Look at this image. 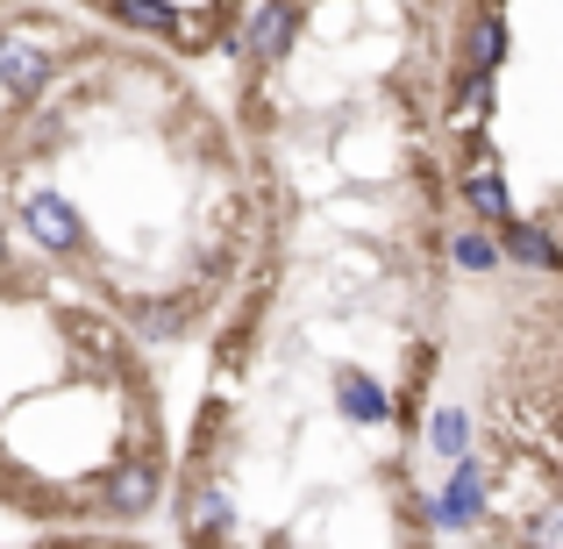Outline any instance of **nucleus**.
I'll return each mask as SVG.
<instances>
[{
  "instance_id": "4468645a",
  "label": "nucleus",
  "mask_w": 563,
  "mask_h": 549,
  "mask_svg": "<svg viewBox=\"0 0 563 549\" xmlns=\"http://www.w3.org/2000/svg\"><path fill=\"white\" fill-rule=\"evenodd\" d=\"M450 257L464 264V272H499V257H507V250H499L493 235H456V243H450Z\"/></svg>"
},
{
  "instance_id": "f03ea898",
  "label": "nucleus",
  "mask_w": 563,
  "mask_h": 549,
  "mask_svg": "<svg viewBox=\"0 0 563 549\" xmlns=\"http://www.w3.org/2000/svg\"><path fill=\"white\" fill-rule=\"evenodd\" d=\"M478 521H485V464H478V450H464V457H450V485L435 493V528L464 536Z\"/></svg>"
},
{
  "instance_id": "423d86ee",
  "label": "nucleus",
  "mask_w": 563,
  "mask_h": 549,
  "mask_svg": "<svg viewBox=\"0 0 563 549\" xmlns=\"http://www.w3.org/2000/svg\"><path fill=\"white\" fill-rule=\"evenodd\" d=\"M292 36H300V0H257V8H250L243 51L257 57V65H278V57H292Z\"/></svg>"
},
{
  "instance_id": "7ed1b4c3",
  "label": "nucleus",
  "mask_w": 563,
  "mask_h": 549,
  "mask_svg": "<svg viewBox=\"0 0 563 549\" xmlns=\"http://www.w3.org/2000/svg\"><path fill=\"white\" fill-rule=\"evenodd\" d=\"M22 229H29V243H36L43 257H71V250L86 243L79 207H71L65 193H29L22 200Z\"/></svg>"
},
{
  "instance_id": "f257e3e1",
  "label": "nucleus",
  "mask_w": 563,
  "mask_h": 549,
  "mask_svg": "<svg viewBox=\"0 0 563 549\" xmlns=\"http://www.w3.org/2000/svg\"><path fill=\"white\" fill-rule=\"evenodd\" d=\"M100 507L114 514V521H143V514L165 499V457L157 450H122L108 471H100Z\"/></svg>"
},
{
  "instance_id": "20e7f679",
  "label": "nucleus",
  "mask_w": 563,
  "mask_h": 549,
  "mask_svg": "<svg viewBox=\"0 0 563 549\" xmlns=\"http://www.w3.org/2000/svg\"><path fill=\"white\" fill-rule=\"evenodd\" d=\"M0 79H8L14 100H36L43 86L57 79V51L43 36H29V29H8V36H0Z\"/></svg>"
},
{
  "instance_id": "6e6552de",
  "label": "nucleus",
  "mask_w": 563,
  "mask_h": 549,
  "mask_svg": "<svg viewBox=\"0 0 563 549\" xmlns=\"http://www.w3.org/2000/svg\"><path fill=\"white\" fill-rule=\"evenodd\" d=\"M499 250L521 264H536V272H563V250H556V229H542V221H521L514 215L507 229H499Z\"/></svg>"
},
{
  "instance_id": "0eeeda50",
  "label": "nucleus",
  "mask_w": 563,
  "mask_h": 549,
  "mask_svg": "<svg viewBox=\"0 0 563 549\" xmlns=\"http://www.w3.org/2000/svg\"><path fill=\"white\" fill-rule=\"evenodd\" d=\"M335 407H343L357 428L393 421V393H385L378 378H364V371H343V378H335Z\"/></svg>"
},
{
  "instance_id": "ddd939ff",
  "label": "nucleus",
  "mask_w": 563,
  "mask_h": 549,
  "mask_svg": "<svg viewBox=\"0 0 563 549\" xmlns=\"http://www.w3.org/2000/svg\"><path fill=\"white\" fill-rule=\"evenodd\" d=\"M108 8H114V22L143 29V36H165V29H172V8H165V0H108Z\"/></svg>"
},
{
  "instance_id": "9d476101",
  "label": "nucleus",
  "mask_w": 563,
  "mask_h": 549,
  "mask_svg": "<svg viewBox=\"0 0 563 549\" xmlns=\"http://www.w3.org/2000/svg\"><path fill=\"white\" fill-rule=\"evenodd\" d=\"M192 329V300H143L136 307V336L143 343H179Z\"/></svg>"
},
{
  "instance_id": "1a4fd4ad",
  "label": "nucleus",
  "mask_w": 563,
  "mask_h": 549,
  "mask_svg": "<svg viewBox=\"0 0 563 549\" xmlns=\"http://www.w3.org/2000/svg\"><path fill=\"white\" fill-rule=\"evenodd\" d=\"M507 22H499V14L493 8H485V14H471V29H464V72H499V65H507Z\"/></svg>"
},
{
  "instance_id": "39448f33",
  "label": "nucleus",
  "mask_w": 563,
  "mask_h": 549,
  "mask_svg": "<svg viewBox=\"0 0 563 549\" xmlns=\"http://www.w3.org/2000/svg\"><path fill=\"white\" fill-rule=\"evenodd\" d=\"M456 193L471 200V215H478L485 229H507V221H514V193H507V172H499L493 151H478L464 172H456Z\"/></svg>"
},
{
  "instance_id": "f8f14e48",
  "label": "nucleus",
  "mask_w": 563,
  "mask_h": 549,
  "mask_svg": "<svg viewBox=\"0 0 563 549\" xmlns=\"http://www.w3.org/2000/svg\"><path fill=\"white\" fill-rule=\"evenodd\" d=\"M485 108H493V72H464V94H456V114H450V122L456 129H478Z\"/></svg>"
},
{
  "instance_id": "9b49d317",
  "label": "nucleus",
  "mask_w": 563,
  "mask_h": 549,
  "mask_svg": "<svg viewBox=\"0 0 563 549\" xmlns=\"http://www.w3.org/2000/svg\"><path fill=\"white\" fill-rule=\"evenodd\" d=\"M428 450H435L442 464L471 450V421H464V407H435V414H428Z\"/></svg>"
}]
</instances>
